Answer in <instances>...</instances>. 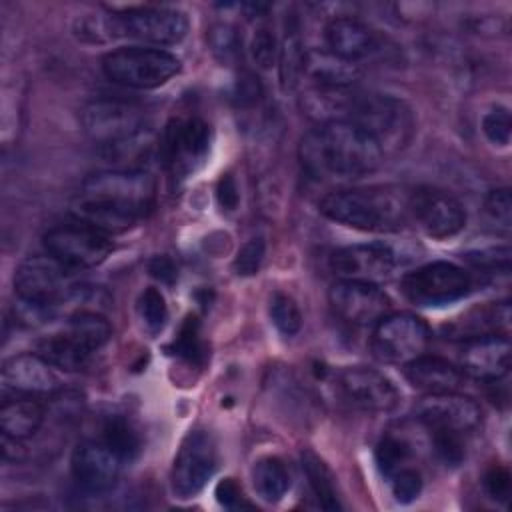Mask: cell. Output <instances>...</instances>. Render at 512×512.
Instances as JSON below:
<instances>
[{
	"label": "cell",
	"instance_id": "cell-1",
	"mask_svg": "<svg viewBox=\"0 0 512 512\" xmlns=\"http://www.w3.org/2000/svg\"><path fill=\"white\" fill-rule=\"evenodd\" d=\"M156 182L140 168H116L90 174L74 202L72 214L106 234L124 232L154 206Z\"/></svg>",
	"mask_w": 512,
	"mask_h": 512
},
{
	"label": "cell",
	"instance_id": "cell-2",
	"mask_svg": "<svg viewBox=\"0 0 512 512\" xmlns=\"http://www.w3.org/2000/svg\"><path fill=\"white\" fill-rule=\"evenodd\" d=\"M298 158L316 180H356L376 172L384 162L378 142L348 120L324 122L304 134Z\"/></svg>",
	"mask_w": 512,
	"mask_h": 512
},
{
	"label": "cell",
	"instance_id": "cell-3",
	"mask_svg": "<svg viewBox=\"0 0 512 512\" xmlns=\"http://www.w3.org/2000/svg\"><path fill=\"white\" fill-rule=\"evenodd\" d=\"M318 208L328 220L364 232H398L410 222L408 192L396 186L332 190Z\"/></svg>",
	"mask_w": 512,
	"mask_h": 512
},
{
	"label": "cell",
	"instance_id": "cell-4",
	"mask_svg": "<svg viewBox=\"0 0 512 512\" xmlns=\"http://www.w3.org/2000/svg\"><path fill=\"white\" fill-rule=\"evenodd\" d=\"M86 136L98 144L106 158H126L148 146L146 110L122 98H96L80 112Z\"/></svg>",
	"mask_w": 512,
	"mask_h": 512
},
{
	"label": "cell",
	"instance_id": "cell-5",
	"mask_svg": "<svg viewBox=\"0 0 512 512\" xmlns=\"http://www.w3.org/2000/svg\"><path fill=\"white\" fill-rule=\"evenodd\" d=\"M348 122H354L368 132L378 142L384 156L402 150L414 134V114L410 106L404 100L382 92L358 90Z\"/></svg>",
	"mask_w": 512,
	"mask_h": 512
},
{
	"label": "cell",
	"instance_id": "cell-6",
	"mask_svg": "<svg viewBox=\"0 0 512 512\" xmlns=\"http://www.w3.org/2000/svg\"><path fill=\"white\" fill-rule=\"evenodd\" d=\"M102 70L116 84L150 90L176 76L180 72V60L162 48L126 46L108 52L102 60Z\"/></svg>",
	"mask_w": 512,
	"mask_h": 512
},
{
	"label": "cell",
	"instance_id": "cell-7",
	"mask_svg": "<svg viewBox=\"0 0 512 512\" xmlns=\"http://www.w3.org/2000/svg\"><path fill=\"white\" fill-rule=\"evenodd\" d=\"M44 248L66 268L82 270L102 264L114 244L110 234L74 218V222L50 228L44 234Z\"/></svg>",
	"mask_w": 512,
	"mask_h": 512
},
{
	"label": "cell",
	"instance_id": "cell-8",
	"mask_svg": "<svg viewBox=\"0 0 512 512\" xmlns=\"http://www.w3.org/2000/svg\"><path fill=\"white\" fill-rule=\"evenodd\" d=\"M470 274L452 262H432L408 272L402 278L404 296L424 308H440L468 296Z\"/></svg>",
	"mask_w": 512,
	"mask_h": 512
},
{
	"label": "cell",
	"instance_id": "cell-9",
	"mask_svg": "<svg viewBox=\"0 0 512 512\" xmlns=\"http://www.w3.org/2000/svg\"><path fill=\"white\" fill-rule=\"evenodd\" d=\"M432 340L428 324L408 312L386 314L376 322L372 332V352L388 364H402L426 354Z\"/></svg>",
	"mask_w": 512,
	"mask_h": 512
},
{
	"label": "cell",
	"instance_id": "cell-10",
	"mask_svg": "<svg viewBox=\"0 0 512 512\" xmlns=\"http://www.w3.org/2000/svg\"><path fill=\"white\" fill-rule=\"evenodd\" d=\"M212 132L200 118H176L172 120L160 140V160L166 170L182 180L194 174L210 152Z\"/></svg>",
	"mask_w": 512,
	"mask_h": 512
},
{
	"label": "cell",
	"instance_id": "cell-11",
	"mask_svg": "<svg viewBox=\"0 0 512 512\" xmlns=\"http://www.w3.org/2000/svg\"><path fill=\"white\" fill-rule=\"evenodd\" d=\"M70 268L60 264L56 258L30 256L20 262L14 274V290L18 300L54 310L64 302L76 288L68 282Z\"/></svg>",
	"mask_w": 512,
	"mask_h": 512
},
{
	"label": "cell",
	"instance_id": "cell-12",
	"mask_svg": "<svg viewBox=\"0 0 512 512\" xmlns=\"http://www.w3.org/2000/svg\"><path fill=\"white\" fill-rule=\"evenodd\" d=\"M112 24L116 38L128 36L158 46L176 44L188 32L186 14L166 6H142L112 12Z\"/></svg>",
	"mask_w": 512,
	"mask_h": 512
},
{
	"label": "cell",
	"instance_id": "cell-13",
	"mask_svg": "<svg viewBox=\"0 0 512 512\" xmlns=\"http://www.w3.org/2000/svg\"><path fill=\"white\" fill-rule=\"evenodd\" d=\"M218 468V448L206 430L184 436L172 466V490L178 498L196 496Z\"/></svg>",
	"mask_w": 512,
	"mask_h": 512
},
{
	"label": "cell",
	"instance_id": "cell-14",
	"mask_svg": "<svg viewBox=\"0 0 512 512\" xmlns=\"http://www.w3.org/2000/svg\"><path fill=\"white\" fill-rule=\"evenodd\" d=\"M410 220H414L432 238L456 236L466 226L462 204L448 192L432 186H420L408 192Z\"/></svg>",
	"mask_w": 512,
	"mask_h": 512
},
{
	"label": "cell",
	"instance_id": "cell-15",
	"mask_svg": "<svg viewBox=\"0 0 512 512\" xmlns=\"http://www.w3.org/2000/svg\"><path fill=\"white\" fill-rule=\"evenodd\" d=\"M398 262V252L384 242L344 246L330 256V268L340 280H360L372 284L388 280Z\"/></svg>",
	"mask_w": 512,
	"mask_h": 512
},
{
	"label": "cell",
	"instance_id": "cell-16",
	"mask_svg": "<svg viewBox=\"0 0 512 512\" xmlns=\"http://www.w3.org/2000/svg\"><path fill=\"white\" fill-rule=\"evenodd\" d=\"M328 300L342 320L356 326L376 324L392 306L390 298L378 284L360 280H338L330 288Z\"/></svg>",
	"mask_w": 512,
	"mask_h": 512
},
{
	"label": "cell",
	"instance_id": "cell-17",
	"mask_svg": "<svg viewBox=\"0 0 512 512\" xmlns=\"http://www.w3.org/2000/svg\"><path fill=\"white\" fill-rule=\"evenodd\" d=\"M416 418L428 430H452L458 434H472L482 424L480 406L460 392L426 394L416 404Z\"/></svg>",
	"mask_w": 512,
	"mask_h": 512
},
{
	"label": "cell",
	"instance_id": "cell-18",
	"mask_svg": "<svg viewBox=\"0 0 512 512\" xmlns=\"http://www.w3.org/2000/svg\"><path fill=\"white\" fill-rule=\"evenodd\" d=\"M344 398L366 412H392L400 404V392L378 370L366 366L344 368L338 376Z\"/></svg>",
	"mask_w": 512,
	"mask_h": 512
},
{
	"label": "cell",
	"instance_id": "cell-19",
	"mask_svg": "<svg viewBox=\"0 0 512 512\" xmlns=\"http://www.w3.org/2000/svg\"><path fill=\"white\" fill-rule=\"evenodd\" d=\"M326 46L336 56L348 62H362L374 56H382L386 50V38L372 26L352 16H336L326 24L324 30Z\"/></svg>",
	"mask_w": 512,
	"mask_h": 512
},
{
	"label": "cell",
	"instance_id": "cell-20",
	"mask_svg": "<svg viewBox=\"0 0 512 512\" xmlns=\"http://www.w3.org/2000/svg\"><path fill=\"white\" fill-rule=\"evenodd\" d=\"M72 476L88 492H108L116 486L122 460L102 440H84L72 452Z\"/></svg>",
	"mask_w": 512,
	"mask_h": 512
},
{
	"label": "cell",
	"instance_id": "cell-21",
	"mask_svg": "<svg viewBox=\"0 0 512 512\" xmlns=\"http://www.w3.org/2000/svg\"><path fill=\"white\" fill-rule=\"evenodd\" d=\"M510 368L508 334H488L464 340L460 350V370L474 380L496 384Z\"/></svg>",
	"mask_w": 512,
	"mask_h": 512
},
{
	"label": "cell",
	"instance_id": "cell-22",
	"mask_svg": "<svg viewBox=\"0 0 512 512\" xmlns=\"http://www.w3.org/2000/svg\"><path fill=\"white\" fill-rule=\"evenodd\" d=\"M2 388L16 396H52L58 390V378L52 366L36 352L16 354L2 364Z\"/></svg>",
	"mask_w": 512,
	"mask_h": 512
},
{
	"label": "cell",
	"instance_id": "cell-23",
	"mask_svg": "<svg viewBox=\"0 0 512 512\" xmlns=\"http://www.w3.org/2000/svg\"><path fill=\"white\" fill-rule=\"evenodd\" d=\"M302 76L308 78V86L348 90L356 88L360 68L358 64L336 56L328 48H310L304 54Z\"/></svg>",
	"mask_w": 512,
	"mask_h": 512
},
{
	"label": "cell",
	"instance_id": "cell-24",
	"mask_svg": "<svg viewBox=\"0 0 512 512\" xmlns=\"http://www.w3.org/2000/svg\"><path fill=\"white\" fill-rule=\"evenodd\" d=\"M406 378L414 388L426 394L458 392L466 380L460 366L448 362L446 358L430 356V354H422L416 360L408 362Z\"/></svg>",
	"mask_w": 512,
	"mask_h": 512
},
{
	"label": "cell",
	"instance_id": "cell-25",
	"mask_svg": "<svg viewBox=\"0 0 512 512\" xmlns=\"http://www.w3.org/2000/svg\"><path fill=\"white\" fill-rule=\"evenodd\" d=\"M510 324V304L508 302H494L488 306H478L458 320H454L446 332L458 338H476L488 334H508Z\"/></svg>",
	"mask_w": 512,
	"mask_h": 512
},
{
	"label": "cell",
	"instance_id": "cell-26",
	"mask_svg": "<svg viewBox=\"0 0 512 512\" xmlns=\"http://www.w3.org/2000/svg\"><path fill=\"white\" fill-rule=\"evenodd\" d=\"M44 422V406L34 396H14L2 402L0 428L2 436L26 440L38 432Z\"/></svg>",
	"mask_w": 512,
	"mask_h": 512
},
{
	"label": "cell",
	"instance_id": "cell-27",
	"mask_svg": "<svg viewBox=\"0 0 512 512\" xmlns=\"http://www.w3.org/2000/svg\"><path fill=\"white\" fill-rule=\"evenodd\" d=\"M38 354L50 366H56L66 372H76V370H82L90 362L94 352L88 350L68 330H64L60 334H52V336H46L44 340H40Z\"/></svg>",
	"mask_w": 512,
	"mask_h": 512
},
{
	"label": "cell",
	"instance_id": "cell-28",
	"mask_svg": "<svg viewBox=\"0 0 512 512\" xmlns=\"http://www.w3.org/2000/svg\"><path fill=\"white\" fill-rule=\"evenodd\" d=\"M252 484L266 502H278L290 488V472L276 456H264L252 466Z\"/></svg>",
	"mask_w": 512,
	"mask_h": 512
},
{
	"label": "cell",
	"instance_id": "cell-29",
	"mask_svg": "<svg viewBox=\"0 0 512 512\" xmlns=\"http://www.w3.org/2000/svg\"><path fill=\"white\" fill-rule=\"evenodd\" d=\"M302 468H304L310 490L314 492L318 504L324 510H340L334 476H332L330 468L324 464V460L320 456H316L312 450H304L302 452Z\"/></svg>",
	"mask_w": 512,
	"mask_h": 512
},
{
	"label": "cell",
	"instance_id": "cell-30",
	"mask_svg": "<svg viewBox=\"0 0 512 512\" xmlns=\"http://www.w3.org/2000/svg\"><path fill=\"white\" fill-rule=\"evenodd\" d=\"M304 54H306V50L302 48V40H300V34H298V24H296L294 18H290V22H286L284 38H282L280 48H278L280 80H282V86L286 90L294 88L298 84V80L302 78Z\"/></svg>",
	"mask_w": 512,
	"mask_h": 512
},
{
	"label": "cell",
	"instance_id": "cell-31",
	"mask_svg": "<svg viewBox=\"0 0 512 512\" xmlns=\"http://www.w3.org/2000/svg\"><path fill=\"white\" fill-rule=\"evenodd\" d=\"M66 330L78 338L88 350H100L112 336V328L108 320L92 310H78L68 318Z\"/></svg>",
	"mask_w": 512,
	"mask_h": 512
},
{
	"label": "cell",
	"instance_id": "cell-32",
	"mask_svg": "<svg viewBox=\"0 0 512 512\" xmlns=\"http://www.w3.org/2000/svg\"><path fill=\"white\" fill-rule=\"evenodd\" d=\"M102 442L112 448L120 460H134L142 448L140 434L136 428L122 416H112L102 428Z\"/></svg>",
	"mask_w": 512,
	"mask_h": 512
},
{
	"label": "cell",
	"instance_id": "cell-33",
	"mask_svg": "<svg viewBox=\"0 0 512 512\" xmlns=\"http://www.w3.org/2000/svg\"><path fill=\"white\" fill-rule=\"evenodd\" d=\"M170 350L184 358L186 362L194 364V366H202L208 358V348H206V342L202 340V334H200V322L198 318L194 316H188L182 326H180V332L178 336L174 338V342L170 344Z\"/></svg>",
	"mask_w": 512,
	"mask_h": 512
},
{
	"label": "cell",
	"instance_id": "cell-34",
	"mask_svg": "<svg viewBox=\"0 0 512 512\" xmlns=\"http://www.w3.org/2000/svg\"><path fill=\"white\" fill-rule=\"evenodd\" d=\"M410 458H412V446L400 436L386 434L376 446V464L386 478H390L394 472L410 466L408 464Z\"/></svg>",
	"mask_w": 512,
	"mask_h": 512
},
{
	"label": "cell",
	"instance_id": "cell-35",
	"mask_svg": "<svg viewBox=\"0 0 512 512\" xmlns=\"http://www.w3.org/2000/svg\"><path fill=\"white\" fill-rule=\"evenodd\" d=\"M208 42L214 56L224 64H236V60L242 56V38L232 24H214L208 32Z\"/></svg>",
	"mask_w": 512,
	"mask_h": 512
},
{
	"label": "cell",
	"instance_id": "cell-36",
	"mask_svg": "<svg viewBox=\"0 0 512 512\" xmlns=\"http://www.w3.org/2000/svg\"><path fill=\"white\" fill-rule=\"evenodd\" d=\"M268 314H270L272 324H274L284 336H294V334L300 330V326H302L300 308H298V304H296L288 294L276 292V294L270 298Z\"/></svg>",
	"mask_w": 512,
	"mask_h": 512
},
{
	"label": "cell",
	"instance_id": "cell-37",
	"mask_svg": "<svg viewBox=\"0 0 512 512\" xmlns=\"http://www.w3.org/2000/svg\"><path fill=\"white\" fill-rule=\"evenodd\" d=\"M136 310L138 316L142 318L144 326L150 332H160L168 320V308H166V300L162 296V292L158 288H146L136 302Z\"/></svg>",
	"mask_w": 512,
	"mask_h": 512
},
{
	"label": "cell",
	"instance_id": "cell-38",
	"mask_svg": "<svg viewBox=\"0 0 512 512\" xmlns=\"http://www.w3.org/2000/svg\"><path fill=\"white\" fill-rule=\"evenodd\" d=\"M436 458L446 466H458L466 456V436L452 430H428Z\"/></svg>",
	"mask_w": 512,
	"mask_h": 512
},
{
	"label": "cell",
	"instance_id": "cell-39",
	"mask_svg": "<svg viewBox=\"0 0 512 512\" xmlns=\"http://www.w3.org/2000/svg\"><path fill=\"white\" fill-rule=\"evenodd\" d=\"M278 48L280 44L268 26H258L248 44L250 56L260 68H270L278 60Z\"/></svg>",
	"mask_w": 512,
	"mask_h": 512
},
{
	"label": "cell",
	"instance_id": "cell-40",
	"mask_svg": "<svg viewBox=\"0 0 512 512\" xmlns=\"http://www.w3.org/2000/svg\"><path fill=\"white\" fill-rule=\"evenodd\" d=\"M390 488H392V496L400 502V504H408L412 500L418 498V494L422 492V476L416 468L406 466L398 472H394L390 478Z\"/></svg>",
	"mask_w": 512,
	"mask_h": 512
},
{
	"label": "cell",
	"instance_id": "cell-41",
	"mask_svg": "<svg viewBox=\"0 0 512 512\" xmlns=\"http://www.w3.org/2000/svg\"><path fill=\"white\" fill-rule=\"evenodd\" d=\"M484 212L492 222H496L498 228L504 232L510 230L512 224V200L508 188H496L490 190L484 198Z\"/></svg>",
	"mask_w": 512,
	"mask_h": 512
},
{
	"label": "cell",
	"instance_id": "cell-42",
	"mask_svg": "<svg viewBox=\"0 0 512 512\" xmlns=\"http://www.w3.org/2000/svg\"><path fill=\"white\" fill-rule=\"evenodd\" d=\"M510 130H512V122H510V112L504 106H496L492 108L484 118H482V132L484 136L496 144V146H508L510 142Z\"/></svg>",
	"mask_w": 512,
	"mask_h": 512
},
{
	"label": "cell",
	"instance_id": "cell-43",
	"mask_svg": "<svg viewBox=\"0 0 512 512\" xmlns=\"http://www.w3.org/2000/svg\"><path fill=\"white\" fill-rule=\"evenodd\" d=\"M266 254V244L262 238L248 240L234 260V270L238 276H254L260 270V264Z\"/></svg>",
	"mask_w": 512,
	"mask_h": 512
},
{
	"label": "cell",
	"instance_id": "cell-44",
	"mask_svg": "<svg viewBox=\"0 0 512 512\" xmlns=\"http://www.w3.org/2000/svg\"><path fill=\"white\" fill-rule=\"evenodd\" d=\"M466 260L472 266H476V268H480V270H484L488 274H492L496 270H502L506 274L508 272V264H510V250L504 246V248H490V250L470 252L466 256Z\"/></svg>",
	"mask_w": 512,
	"mask_h": 512
},
{
	"label": "cell",
	"instance_id": "cell-45",
	"mask_svg": "<svg viewBox=\"0 0 512 512\" xmlns=\"http://www.w3.org/2000/svg\"><path fill=\"white\" fill-rule=\"evenodd\" d=\"M234 96H236V102L240 106H252L258 102V98L262 96V84L258 80L256 74L252 72H242L236 80V86H234Z\"/></svg>",
	"mask_w": 512,
	"mask_h": 512
},
{
	"label": "cell",
	"instance_id": "cell-46",
	"mask_svg": "<svg viewBox=\"0 0 512 512\" xmlns=\"http://www.w3.org/2000/svg\"><path fill=\"white\" fill-rule=\"evenodd\" d=\"M484 486L494 500H506L510 494V474L502 466H492L484 478Z\"/></svg>",
	"mask_w": 512,
	"mask_h": 512
},
{
	"label": "cell",
	"instance_id": "cell-47",
	"mask_svg": "<svg viewBox=\"0 0 512 512\" xmlns=\"http://www.w3.org/2000/svg\"><path fill=\"white\" fill-rule=\"evenodd\" d=\"M148 272L150 276H154L164 284H172L176 280V266L168 256H154L148 262Z\"/></svg>",
	"mask_w": 512,
	"mask_h": 512
},
{
	"label": "cell",
	"instance_id": "cell-48",
	"mask_svg": "<svg viewBox=\"0 0 512 512\" xmlns=\"http://www.w3.org/2000/svg\"><path fill=\"white\" fill-rule=\"evenodd\" d=\"M216 498L224 506H238L242 500V492L232 478H226L216 486Z\"/></svg>",
	"mask_w": 512,
	"mask_h": 512
},
{
	"label": "cell",
	"instance_id": "cell-49",
	"mask_svg": "<svg viewBox=\"0 0 512 512\" xmlns=\"http://www.w3.org/2000/svg\"><path fill=\"white\" fill-rule=\"evenodd\" d=\"M218 202L220 206L232 210L238 204V188L236 182L232 180V176H222V180L218 182Z\"/></svg>",
	"mask_w": 512,
	"mask_h": 512
}]
</instances>
